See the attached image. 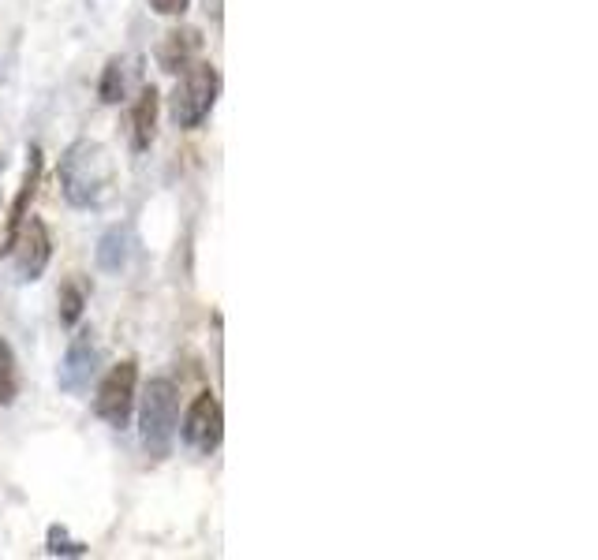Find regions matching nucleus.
I'll list each match as a JSON object with an SVG mask.
<instances>
[{"label":"nucleus","instance_id":"11","mask_svg":"<svg viewBox=\"0 0 598 560\" xmlns=\"http://www.w3.org/2000/svg\"><path fill=\"white\" fill-rule=\"evenodd\" d=\"M86 299H90V288H86V280L79 277V273H72V277L60 284V295H57L60 325L75 329V325H79V318H83V310H86Z\"/></svg>","mask_w":598,"mask_h":560},{"label":"nucleus","instance_id":"4","mask_svg":"<svg viewBox=\"0 0 598 560\" xmlns=\"http://www.w3.org/2000/svg\"><path fill=\"white\" fill-rule=\"evenodd\" d=\"M135 396H139V363H135V359H124V363H116L113 370L105 374V381L98 385L94 411H98L101 422L124 430L131 419V407H135Z\"/></svg>","mask_w":598,"mask_h":560},{"label":"nucleus","instance_id":"13","mask_svg":"<svg viewBox=\"0 0 598 560\" xmlns=\"http://www.w3.org/2000/svg\"><path fill=\"white\" fill-rule=\"evenodd\" d=\"M98 98L105 101V105H120V101L128 98V64H124L120 56H113V60L105 64V71H101Z\"/></svg>","mask_w":598,"mask_h":560},{"label":"nucleus","instance_id":"7","mask_svg":"<svg viewBox=\"0 0 598 560\" xmlns=\"http://www.w3.org/2000/svg\"><path fill=\"white\" fill-rule=\"evenodd\" d=\"M98 374V348H94V336L90 333H75L68 351H64V363H60V389L64 392H86L90 389V378Z\"/></svg>","mask_w":598,"mask_h":560},{"label":"nucleus","instance_id":"15","mask_svg":"<svg viewBox=\"0 0 598 560\" xmlns=\"http://www.w3.org/2000/svg\"><path fill=\"white\" fill-rule=\"evenodd\" d=\"M49 553H53V557H83L86 553V542H75V538H68V534L60 531V527H53V531H49Z\"/></svg>","mask_w":598,"mask_h":560},{"label":"nucleus","instance_id":"16","mask_svg":"<svg viewBox=\"0 0 598 560\" xmlns=\"http://www.w3.org/2000/svg\"><path fill=\"white\" fill-rule=\"evenodd\" d=\"M187 4H191V0H150V8H154L157 15H169V19H180V15L187 12Z\"/></svg>","mask_w":598,"mask_h":560},{"label":"nucleus","instance_id":"14","mask_svg":"<svg viewBox=\"0 0 598 560\" xmlns=\"http://www.w3.org/2000/svg\"><path fill=\"white\" fill-rule=\"evenodd\" d=\"M15 396H19V363L12 344L0 336V407H12Z\"/></svg>","mask_w":598,"mask_h":560},{"label":"nucleus","instance_id":"12","mask_svg":"<svg viewBox=\"0 0 598 560\" xmlns=\"http://www.w3.org/2000/svg\"><path fill=\"white\" fill-rule=\"evenodd\" d=\"M131 258V232L128 228H109L98 243V266L105 273H120Z\"/></svg>","mask_w":598,"mask_h":560},{"label":"nucleus","instance_id":"3","mask_svg":"<svg viewBox=\"0 0 598 560\" xmlns=\"http://www.w3.org/2000/svg\"><path fill=\"white\" fill-rule=\"evenodd\" d=\"M180 426V389L169 378H154L143 392V411H139V434L150 456H169L172 437Z\"/></svg>","mask_w":598,"mask_h":560},{"label":"nucleus","instance_id":"6","mask_svg":"<svg viewBox=\"0 0 598 560\" xmlns=\"http://www.w3.org/2000/svg\"><path fill=\"white\" fill-rule=\"evenodd\" d=\"M15 269H19V280H38L53 258V236H49V224L42 217H27L19 236H15Z\"/></svg>","mask_w":598,"mask_h":560},{"label":"nucleus","instance_id":"8","mask_svg":"<svg viewBox=\"0 0 598 560\" xmlns=\"http://www.w3.org/2000/svg\"><path fill=\"white\" fill-rule=\"evenodd\" d=\"M38 180H42V150L30 146L27 172H23V183H19V191H15V202H12V210H8V228H4V239H0V258L12 254L15 236H19L23 221L30 217V202H34V195H38Z\"/></svg>","mask_w":598,"mask_h":560},{"label":"nucleus","instance_id":"5","mask_svg":"<svg viewBox=\"0 0 598 560\" xmlns=\"http://www.w3.org/2000/svg\"><path fill=\"white\" fill-rule=\"evenodd\" d=\"M184 434V445L195 448L199 456H210L221 448V437H225V411H221V400L214 392H202L195 396V404L187 407L184 422L176 426Z\"/></svg>","mask_w":598,"mask_h":560},{"label":"nucleus","instance_id":"10","mask_svg":"<svg viewBox=\"0 0 598 560\" xmlns=\"http://www.w3.org/2000/svg\"><path fill=\"white\" fill-rule=\"evenodd\" d=\"M157 135V90L143 86V94L131 109V146L135 150H150V142Z\"/></svg>","mask_w":598,"mask_h":560},{"label":"nucleus","instance_id":"2","mask_svg":"<svg viewBox=\"0 0 598 560\" xmlns=\"http://www.w3.org/2000/svg\"><path fill=\"white\" fill-rule=\"evenodd\" d=\"M217 98H221V71L210 64V60H195L180 71V83L172 90L169 98V112L176 127L184 131H195L210 120Z\"/></svg>","mask_w":598,"mask_h":560},{"label":"nucleus","instance_id":"1","mask_svg":"<svg viewBox=\"0 0 598 560\" xmlns=\"http://www.w3.org/2000/svg\"><path fill=\"white\" fill-rule=\"evenodd\" d=\"M113 187V157L94 139L72 142L60 157V191L75 210H98Z\"/></svg>","mask_w":598,"mask_h":560},{"label":"nucleus","instance_id":"9","mask_svg":"<svg viewBox=\"0 0 598 560\" xmlns=\"http://www.w3.org/2000/svg\"><path fill=\"white\" fill-rule=\"evenodd\" d=\"M202 53V34L195 27H176L169 30L161 45H157V64L161 71H169V75H180L187 64H195Z\"/></svg>","mask_w":598,"mask_h":560}]
</instances>
